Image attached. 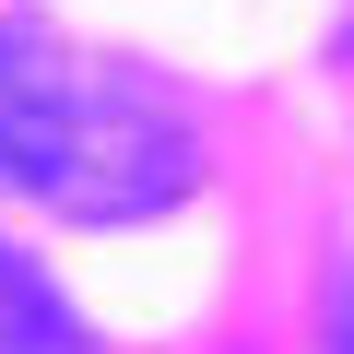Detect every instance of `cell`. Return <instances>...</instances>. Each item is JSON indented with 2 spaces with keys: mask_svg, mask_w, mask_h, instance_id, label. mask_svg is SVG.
<instances>
[{
  "mask_svg": "<svg viewBox=\"0 0 354 354\" xmlns=\"http://www.w3.org/2000/svg\"><path fill=\"white\" fill-rule=\"evenodd\" d=\"M0 354H83V330H71V307L0 248Z\"/></svg>",
  "mask_w": 354,
  "mask_h": 354,
  "instance_id": "cell-2",
  "label": "cell"
},
{
  "mask_svg": "<svg viewBox=\"0 0 354 354\" xmlns=\"http://www.w3.org/2000/svg\"><path fill=\"white\" fill-rule=\"evenodd\" d=\"M0 165L36 201L118 225L189 189V130L118 59H71L59 36H0Z\"/></svg>",
  "mask_w": 354,
  "mask_h": 354,
  "instance_id": "cell-1",
  "label": "cell"
}]
</instances>
